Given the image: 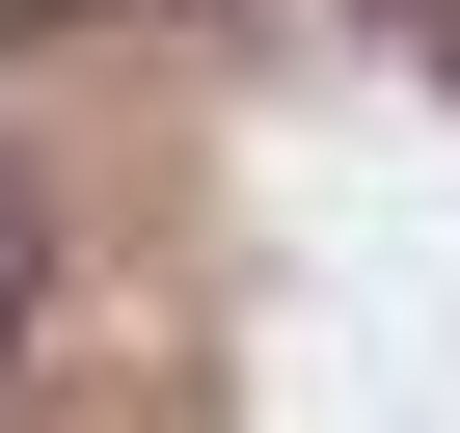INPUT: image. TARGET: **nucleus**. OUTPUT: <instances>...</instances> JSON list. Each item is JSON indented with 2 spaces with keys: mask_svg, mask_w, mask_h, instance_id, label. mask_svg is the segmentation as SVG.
I'll return each mask as SVG.
<instances>
[{
  "mask_svg": "<svg viewBox=\"0 0 460 433\" xmlns=\"http://www.w3.org/2000/svg\"><path fill=\"white\" fill-rule=\"evenodd\" d=\"M0 352H28V190H0Z\"/></svg>",
  "mask_w": 460,
  "mask_h": 433,
  "instance_id": "nucleus-1",
  "label": "nucleus"
}]
</instances>
